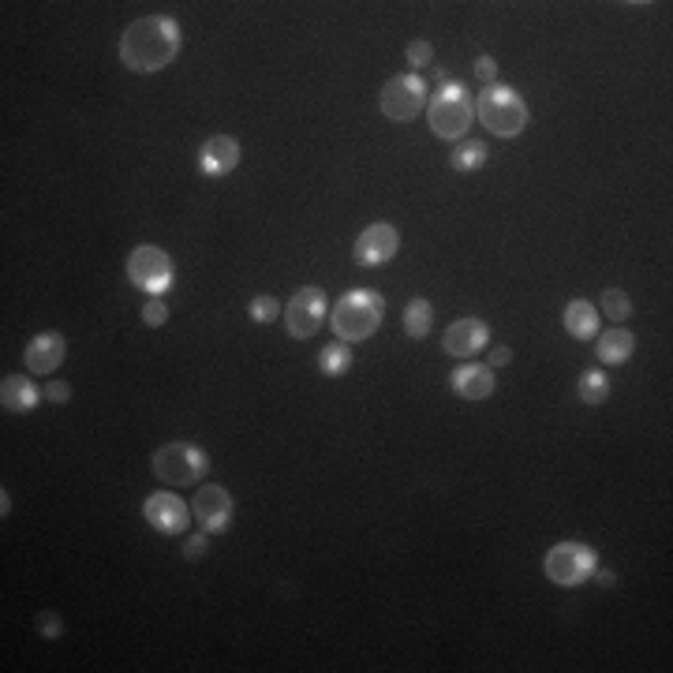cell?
<instances>
[{
    "instance_id": "obj_33",
    "label": "cell",
    "mask_w": 673,
    "mask_h": 673,
    "mask_svg": "<svg viewBox=\"0 0 673 673\" xmlns=\"http://www.w3.org/2000/svg\"><path fill=\"white\" fill-rule=\"evenodd\" d=\"M591 576H595V580H599L602 588H614V584H617V576L610 573V569H595V573H591Z\"/></svg>"
},
{
    "instance_id": "obj_2",
    "label": "cell",
    "mask_w": 673,
    "mask_h": 673,
    "mask_svg": "<svg viewBox=\"0 0 673 673\" xmlns=\"http://www.w3.org/2000/svg\"><path fill=\"white\" fill-rule=\"evenodd\" d=\"M382 315H386V300L374 288H352L333 307V337L344 344L367 341L378 333Z\"/></svg>"
},
{
    "instance_id": "obj_10",
    "label": "cell",
    "mask_w": 673,
    "mask_h": 673,
    "mask_svg": "<svg viewBox=\"0 0 673 673\" xmlns=\"http://www.w3.org/2000/svg\"><path fill=\"white\" fill-rule=\"evenodd\" d=\"M143 516L146 524L154 531H161V535H184L187 520H195V513L187 509L184 498H176L172 490H154L143 502Z\"/></svg>"
},
{
    "instance_id": "obj_31",
    "label": "cell",
    "mask_w": 673,
    "mask_h": 673,
    "mask_svg": "<svg viewBox=\"0 0 673 673\" xmlns=\"http://www.w3.org/2000/svg\"><path fill=\"white\" fill-rule=\"evenodd\" d=\"M202 554H206V535H191V539H187V546H184V558L187 561H199Z\"/></svg>"
},
{
    "instance_id": "obj_27",
    "label": "cell",
    "mask_w": 673,
    "mask_h": 673,
    "mask_svg": "<svg viewBox=\"0 0 673 673\" xmlns=\"http://www.w3.org/2000/svg\"><path fill=\"white\" fill-rule=\"evenodd\" d=\"M430 60H434V45H430L427 38H416V42L408 45V64H412V68H427Z\"/></svg>"
},
{
    "instance_id": "obj_6",
    "label": "cell",
    "mask_w": 673,
    "mask_h": 673,
    "mask_svg": "<svg viewBox=\"0 0 673 673\" xmlns=\"http://www.w3.org/2000/svg\"><path fill=\"white\" fill-rule=\"evenodd\" d=\"M595 569H599V554L584 543H558L543 558L546 580H554L558 588H580Z\"/></svg>"
},
{
    "instance_id": "obj_23",
    "label": "cell",
    "mask_w": 673,
    "mask_h": 673,
    "mask_svg": "<svg viewBox=\"0 0 673 673\" xmlns=\"http://www.w3.org/2000/svg\"><path fill=\"white\" fill-rule=\"evenodd\" d=\"M610 397V378L602 371H588V374H580V401H588V404H602Z\"/></svg>"
},
{
    "instance_id": "obj_16",
    "label": "cell",
    "mask_w": 673,
    "mask_h": 673,
    "mask_svg": "<svg viewBox=\"0 0 673 673\" xmlns=\"http://www.w3.org/2000/svg\"><path fill=\"white\" fill-rule=\"evenodd\" d=\"M449 386H453V393L464 397V401H487V397H494L498 382H494L490 367H475V363H468V367H457V371H453Z\"/></svg>"
},
{
    "instance_id": "obj_11",
    "label": "cell",
    "mask_w": 673,
    "mask_h": 673,
    "mask_svg": "<svg viewBox=\"0 0 673 673\" xmlns=\"http://www.w3.org/2000/svg\"><path fill=\"white\" fill-rule=\"evenodd\" d=\"M401 251V232L386 225V221H378V225H367V229L356 236V247H352V255H356L359 266H386L389 258Z\"/></svg>"
},
{
    "instance_id": "obj_15",
    "label": "cell",
    "mask_w": 673,
    "mask_h": 673,
    "mask_svg": "<svg viewBox=\"0 0 673 673\" xmlns=\"http://www.w3.org/2000/svg\"><path fill=\"white\" fill-rule=\"evenodd\" d=\"M64 352H68V344L60 333H38L34 341L27 344V352H23V363H27L30 374H53L64 363Z\"/></svg>"
},
{
    "instance_id": "obj_4",
    "label": "cell",
    "mask_w": 673,
    "mask_h": 673,
    "mask_svg": "<svg viewBox=\"0 0 673 673\" xmlns=\"http://www.w3.org/2000/svg\"><path fill=\"white\" fill-rule=\"evenodd\" d=\"M475 116L483 120V128L498 139H516L520 131L528 128V105L516 94L513 86H483V94L475 101Z\"/></svg>"
},
{
    "instance_id": "obj_25",
    "label": "cell",
    "mask_w": 673,
    "mask_h": 673,
    "mask_svg": "<svg viewBox=\"0 0 673 673\" xmlns=\"http://www.w3.org/2000/svg\"><path fill=\"white\" fill-rule=\"evenodd\" d=\"M247 315L255 318V322H277V315H281V303L273 300V296H255V300L247 303Z\"/></svg>"
},
{
    "instance_id": "obj_26",
    "label": "cell",
    "mask_w": 673,
    "mask_h": 673,
    "mask_svg": "<svg viewBox=\"0 0 673 673\" xmlns=\"http://www.w3.org/2000/svg\"><path fill=\"white\" fill-rule=\"evenodd\" d=\"M143 322H146V326H165V322H169V307H165V300H161V296H150V300H146Z\"/></svg>"
},
{
    "instance_id": "obj_9",
    "label": "cell",
    "mask_w": 673,
    "mask_h": 673,
    "mask_svg": "<svg viewBox=\"0 0 673 673\" xmlns=\"http://www.w3.org/2000/svg\"><path fill=\"white\" fill-rule=\"evenodd\" d=\"M326 292L322 288H300L292 300L285 303V330L288 337H296V341H307V337H315L322 330V322H326Z\"/></svg>"
},
{
    "instance_id": "obj_17",
    "label": "cell",
    "mask_w": 673,
    "mask_h": 673,
    "mask_svg": "<svg viewBox=\"0 0 673 673\" xmlns=\"http://www.w3.org/2000/svg\"><path fill=\"white\" fill-rule=\"evenodd\" d=\"M45 393H38V386L30 382L27 374H8L4 382H0V404H4V412H30V408H38Z\"/></svg>"
},
{
    "instance_id": "obj_19",
    "label": "cell",
    "mask_w": 673,
    "mask_h": 673,
    "mask_svg": "<svg viewBox=\"0 0 673 673\" xmlns=\"http://www.w3.org/2000/svg\"><path fill=\"white\" fill-rule=\"evenodd\" d=\"M632 352H636V337H632L629 330H606V337H599V344H595V356H599L606 367L629 363Z\"/></svg>"
},
{
    "instance_id": "obj_21",
    "label": "cell",
    "mask_w": 673,
    "mask_h": 673,
    "mask_svg": "<svg viewBox=\"0 0 673 673\" xmlns=\"http://www.w3.org/2000/svg\"><path fill=\"white\" fill-rule=\"evenodd\" d=\"M318 367H322V374H330V378H341V374H348V367H352V348L344 341L326 344V348L318 352Z\"/></svg>"
},
{
    "instance_id": "obj_8",
    "label": "cell",
    "mask_w": 673,
    "mask_h": 673,
    "mask_svg": "<svg viewBox=\"0 0 673 673\" xmlns=\"http://www.w3.org/2000/svg\"><path fill=\"white\" fill-rule=\"evenodd\" d=\"M128 281L146 296H161L172 288V258L154 244H139L128 255Z\"/></svg>"
},
{
    "instance_id": "obj_3",
    "label": "cell",
    "mask_w": 673,
    "mask_h": 673,
    "mask_svg": "<svg viewBox=\"0 0 673 673\" xmlns=\"http://www.w3.org/2000/svg\"><path fill=\"white\" fill-rule=\"evenodd\" d=\"M427 120H430V131L445 139V143H457L468 135L475 120V101L468 94V86L457 83V79H449L442 83L427 101Z\"/></svg>"
},
{
    "instance_id": "obj_32",
    "label": "cell",
    "mask_w": 673,
    "mask_h": 673,
    "mask_svg": "<svg viewBox=\"0 0 673 673\" xmlns=\"http://www.w3.org/2000/svg\"><path fill=\"white\" fill-rule=\"evenodd\" d=\"M513 359V352L505 348V344H498V348H490V367H505Z\"/></svg>"
},
{
    "instance_id": "obj_5",
    "label": "cell",
    "mask_w": 673,
    "mask_h": 673,
    "mask_svg": "<svg viewBox=\"0 0 673 673\" xmlns=\"http://www.w3.org/2000/svg\"><path fill=\"white\" fill-rule=\"evenodd\" d=\"M210 472V457L191 442H169L154 453V475L165 487H195Z\"/></svg>"
},
{
    "instance_id": "obj_18",
    "label": "cell",
    "mask_w": 673,
    "mask_h": 673,
    "mask_svg": "<svg viewBox=\"0 0 673 673\" xmlns=\"http://www.w3.org/2000/svg\"><path fill=\"white\" fill-rule=\"evenodd\" d=\"M565 330H569V337H576V341H588V337H599V307L588 300H573L569 307H565Z\"/></svg>"
},
{
    "instance_id": "obj_24",
    "label": "cell",
    "mask_w": 673,
    "mask_h": 673,
    "mask_svg": "<svg viewBox=\"0 0 673 673\" xmlns=\"http://www.w3.org/2000/svg\"><path fill=\"white\" fill-rule=\"evenodd\" d=\"M602 307H606V315L614 318V322H625L632 315V300L625 288H606L602 292Z\"/></svg>"
},
{
    "instance_id": "obj_12",
    "label": "cell",
    "mask_w": 673,
    "mask_h": 673,
    "mask_svg": "<svg viewBox=\"0 0 673 673\" xmlns=\"http://www.w3.org/2000/svg\"><path fill=\"white\" fill-rule=\"evenodd\" d=\"M191 513L202 524V531H210V535L225 531L232 524V494L225 487H217V483H206V487L195 490Z\"/></svg>"
},
{
    "instance_id": "obj_29",
    "label": "cell",
    "mask_w": 673,
    "mask_h": 673,
    "mask_svg": "<svg viewBox=\"0 0 673 673\" xmlns=\"http://www.w3.org/2000/svg\"><path fill=\"white\" fill-rule=\"evenodd\" d=\"M475 75H479V83H483V86H494V79H498V60H494V57H479V60H475Z\"/></svg>"
},
{
    "instance_id": "obj_1",
    "label": "cell",
    "mask_w": 673,
    "mask_h": 673,
    "mask_svg": "<svg viewBox=\"0 0 673 673\" xmlns=\"http://www.w3.org/2000/svg\"><path fill=\"white\" fill-rule=\"evenodd\" d=\"M176 53H180V27L169 15H143L120 34V64L128 72H161L176 60Z\"/></svg>"
},
{
    "instance_id": "obj_14",
    "label": "cell",
    "mask_w": 673,
    "mask_h": 673,
    "mask_svg": "<svg viewBox=\"0 0 673 673\" xmlns=\"http://www.w3.org/2000/svg\"><path fill=\"white\" fill-rule=\"evenodd\" d=\"M240 165V143L232 139V135H210L199 150V172L202 176H229L232 169Z\"/></svg>"
},
{
    "instance_id": "obj_13",
    "label": "cell",
    "mask_w": 673,
    "mask_h": 673,
    "mask_svg": "<svg viewBox=\"0 0 673 673\" xmlns=\"http://www.w3.org/2000/svg\"><path fill=\"white\" fill-rule=\"evenodd\" d=\"M487 344H490V326L483 318H457L442 337V348L457 359L475 356V352H483Z\"/></svg>"
},
{
    "instance_id": "obj_7",
    "label": "cell",
    "mask_w": 673,
    "mask_h": 673,
    "mask_svg": "<svg viewBox=\"0 0 673 673\" xmlns=\"http://www.w3.org/2000/svg\"><path fill=\"white\" fill-rule=\"evenodd\" d=\"M427 83H423V75L408 72V75H393L386 86H382V116L393 120V124H408V120H416L423 109H427Z\"/></svg>"
},
{
    "instance_id": "obj_30",
    "label": "cell",
    "mask_w": 673,
    "mask_h": 673,
    "mask_svg": "<svg viewBox=\"0 0 673 673\" xmlns=\"http://www.w3.org/2000/svg\"><path fill=\"white\" fill-rule=\"evenodd\" d=\"M42 393L53 404H68V401H72V386H68V382H60V378H57V382H49V386H45Z\"/></svg>"
},
{
    "instance_id": "obj_28",
    "label": "cell",
    "mask_w": 673,
    "mask_h": 673,
    "mask_svg": "<svg viewBox=\"0 0 673 673\" xmlns=\"http://www.w3.org/2000/svg\"><path fill=\"white\" fill-rule=\"evenodd\" d=\"M34 625H38V632H42L45 640H57L60 632H64V621H60L57 614H38V621H34Z\"/></svg>"
},
{
    "instance_id": "obj_22",
    "label": "cell",
    "mask_w": 673,
    "mask_h": 673,
    "mask_svg": "<svg viewBox=\"0 0 673 673\" xmlns=\"http://www.w3.org/2000/svg\"><path fill=\"white\" fill-rule=\"evenodd\" d=\"M490 158V150L487 143H479V139H468L464 146H457L453 150V169L457 172H475V169H483Z\"/></svg>"
},
{
    "instance_id": "obj_20",
    "label": "cell",
    "mask_w": 673,
    "mask_h": 673,
    "mask_svg": "<svg viewBox=\"0 0 673 673\" xmlns=\"http://www.w3.org/2000/svg\"><path fill=\"white\" fill-rule=\"evenodd\" d=\"M430 326H434V307H430V300L416 296V300L404 307V333H408L412 341H423L430 333Z\"/></svg>"
}]
</instances>
